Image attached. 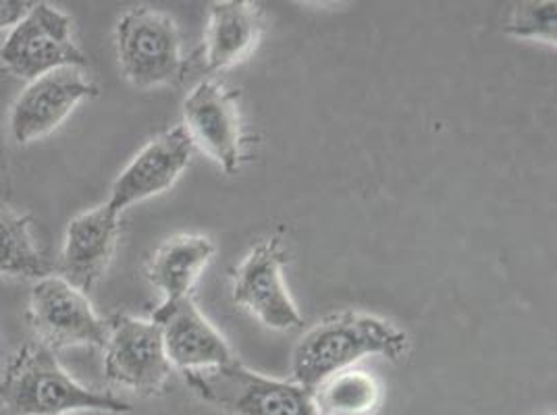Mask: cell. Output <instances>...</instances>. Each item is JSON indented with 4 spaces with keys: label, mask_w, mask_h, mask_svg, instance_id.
I'll return each instance as SVG.
<instances>
[{
    "label": "cell",
    "mask_w": 557,
    "mask_h": 415,
    "mask_svg": "<svg viewBox=\"0 0 557 415\" xmlns=\"http://www.w3.org/2000/svg\"><path fill=\"white\" fill-rule=\"evenodd\" d=\"M121 232V212L100 204L71 218L57 262V277L88 295L107 275Z\"/></svg>",
    "instance_id": "9"
},
{
    "label": "cell",
    "mask_w": 557,
    "mask_h": 415,
    "mask_svg": "<svg viewBox=\"0 0 557 415\" xmlns=\"http://www.w3.org/2000/svg\"><path fill=\"white\" fill-rule=\"evenodd\" d=\"M506 32L520 40H539L549 47L557 42L556 0H531L516 7Z\"/></svg>",
    "instance_id": "18"
},
{
    "label": "cell",
    "mask_w": 557,
    "mask_h": 415,
    "mask_svg": "<svg viewBox=\"0 0 557 415\" xmlns=\"http://www.w3.org/2000/svg\"><path fill=\"white\" fill-rule=\"evenodd\" d=\"M11 198V181H9V166H7V154L2 150L0 141V206H4Z\"/></svg>",
    "instance_id": "20"
},
{
    "label": "cell",
    "mask_w": 557,
    "mask_h": 415,
    "mask_svg": "<svg viewBox=\"0 0 557 415\" xmlns=\"http://www.w3.org/2000/svg\"><path fill=\"white\" fill-rule=\"evenodd\" d=\"M119 67L139 90L171 86L182 79L184 52L177 24L157 9L134 7L115 27Z\"/></svg>",
    "instance_id": "4"
},
{
    "label": "cell",
    "mask_w": 557,
    "mask_h": 415,
    "mask_svg": "<svg viewBox=\"0 0 557 415\" xmlns=\"http://www.w3.org/2000/svg\"><path fill=\"white\" fill-rule=\"evenodd\" d=\"M34 221L29 214L0 206V275L2 277L40 278L50 275V264L34 239Z\"/></svg>",
    "instance_id": "16"
},
{
    "label": "cell",
    "mask_w": 557,
    "mask_h": 415,
    "mask_svg": "<svg viewBox=\"0 0 557 415\" xmlns=\"http://www.w3.org/2000/svg\"><path fill=\"white\" fill-rule=\"evenodd\" d=\"M32 2L25 0H0V29H11L24 20Z\"/></svg>",
    "instance_id": "19"
},
{
    "label": "cell",
    "mask_w": 557,
    "mask_h": 415,
    "mask_svg": "<svg viewBox=\"0 0 557 415\" xmlns=\"http://www.w3.org/2000/svg\"><path fill=\"white\" fill-rule=\"evenodd\" d=\"M260 11L246 0L210 2L207 27V70H230L244 61L260 38Z\"/></svg>",
    "instance_id": "14"
},
{
    "label": "cell",
    "mask_w": 557,
    "mask_h": 415,
    "mask_svg": "<svg viewBox=\"0 0 557 415\" xmlns=\"http://www.w3.org/2000/svg\"><path fill=\"white\" fill-rule=\"evenodd\" d=\"M107 326V380L139 397H157L166 391L173 366L164 351L161 326L127 314H115Z\"/></svg>",
    "instance_id": "6"
},
{
    "label": "cell",
    "mask_w": 557,
    "mask_h": 415,
    "mask_svg": "<svg viewBox=\"0 0 557 415\" xmlns=\"http://www.w3.org/2000/svg\"><path fill=\"white\" fill-rule=\"evenodd\" d=\"M27 323L38 343L50 351L107 345L109 326L96 314L88 295L57 275H48L34 285Z\"/></svg>",
    "instance_id": "7"
},
{
    "label": "cell",
    "mask_w": 557,
    "mask_h": 415,
    "mask_svg": "<svg viewBox=\"0 0 557 415\" xmlns=\"http://www.w3.org/2000/svg\"><path fill=\"white\" fill-rule=\"evenodd\" d=\"M212 255L214 246L200 235H182L164 241L148 268L150 282L163 293L161 305L189 298Z\"/></svg>",
    "instance_id": "15"
},
{
    "label": "cell",
    "mask_w": 557,
    "mask_h": 415,
    "mask_svg": "<svg viewBox=\"0 0 557 415\" xmlns=\"http://www.w3.org/2000/svg\"><path fill=\"white\" fill-rule=\"evenodd\" d=\"M98 96V86L79 67L54 70L29 81L9 111V129L20 146L54 134L86 100Z\"/></svg>",
    "instance_id": "8"
},
{
    "label": "cell",
    "mask_w": 557,
    "mask_h": 415,
    "mask_svg": "<svg viewBox=\"0 0 557 415\" xmlns=\"http://www.w3.org/2000/svg\"><path fill=\"white\" fill-rule=\"evenodd\" d=\"M0 65L29 84L50 71L86 70L88 59L77 45L71 15L50 2H32L24 20L9 29L0 47Z\"/></svg>",
    "instance_id": "5"
},
{
    "label": "cell",
    "mask_w": 557,
    "mask_h": 415,
    "mask_svg": "<svg viewBox=\"0 0 557 415\" xmlns=\"http://www.w3.org/2000/svg\"><path fill=\"white\" fill-rule=\"evenodd\" d=\"M187 136L225 173H237L242 162L239 118L233 98L214 81L198 84L184 102Z\"/></svg>",
    "instance_id": "13"
},
{
    "label": "cell",
    "mask_w": 557,
    "mask_h": 415,
    "mask_svg": "<svg viewBox=\"0 0 557 415\" xmlns=\"http://www.w3.org/2000/svg\"><path fill=\"white\" fill-rule=\"evenodd\" d=\"M67 415H115L109 414V412H102V410H82V412H73V414Z\"/></svg>",
    "instance_id": "21"
},
{
    "label": "cell",
    "mask_w": 557,
    "mask_h": 415,
    "mask_svg": "<svg viewBox=\"0 0 557 415\" xmlns=\"http://www.w3.org/2000/svg\"><path fill=\"white\" fill-rule=\"evenodd\" d=\"M408 353V335L371 314L342 312L310 328L294 347L292 369L304 389L314 391L329 376L362 357L381 355L399 362Z\"/></svg>",
    "instance_id": "1"
},
{
    "label": "cell",
    "mask_w": 557,
    "mask_h": 415,
    "mask_svg": "<svg viewBox=\"0 0 557 415\" xmlns=\"http://www.w3.org/2000/svg\"><path fill=\"white\" fill-rule=\"evenodd\" d=\"M321 415H372L383 399L381 382L364 369H342L323 380L314 391Z\"/></svg>",
    "instance_id": "17"
},
{
    "label": "cell",
    "mask_w": 557,
    "mask_h": 415,
    "mask_svg": "<svg viewBox=\"0 0 557 415\" xmlns=\"http://www.w3.org/2000/svg\"><path fill=\"white\" fill-rule=\"evenodd\" d=\"M194 154V143L184 127L164 131L148 141L111 187L109 206L116 212L166 191L180 179Z\"/></svg>",
    "instance_id": "11"
},
{
    "label": "cell",
    "mask_w": 557,
    "mask_h": 415,
    "mask_svg": "<svg viewBox=\"0 0 557 415\" xmlns=\"http://www.w3.org/2000/svg\"><path fill=\"white\" fill-rule=\"evenodd\" d=\"M186 382L202 401L230 415H321L312 391L275 380L232 360L216 368L189 369Z\"/></svg>",
    "instance_id": "3"
},
{
    "label": "cell",
    "mask_w": 557,
    "mask_h": 415,
    "mask_svg": "<svg viewBox=\"0 0 557 415\" xmlns=\"http://www.w3.org/2000/svg\"><path fill=\"white\" fill-rule=\"evenodd\" d=\"M152 323L163 330L164 351L173 368L182 372L216 368L235 360L232 347L202 316L191 295L161 305L152 314Z\"/></svg>",
    "instance_id": "12"
},
{
    "label": "cell",
    "mask_w": 557,
    "mask_h": 415,
    "mask_svg": "<svg viewBox=\"0 0 557 415\" xmlns=\"http://www.w3.org/2000/svg\"><path fill=\"white\" fill-rule=\"evenodd\" d=\"M0 407L9 415H67L82 410L127 414L132 405L109 392L92 391L71 378L48 347L25 343L0 378Z\"/></svg>",
    "instance_id": "2"
},
{
    "label": "cell",
    "mask_w": 557,
    "mask_h": 415,
    "mask_svg": "<svg viewBox=\"0 0 557 415\" xmlns=\"http://www.w3.org/2000/svg\"><path fill=\"white\" fill-rule=\"evenodd\" d=\"M283 262L275 239L258 243L235 271L233 301L273 330H294L302 326V316L283 282Z\"/></svg>",
    "instance_id": "10"
}]
</instances>
